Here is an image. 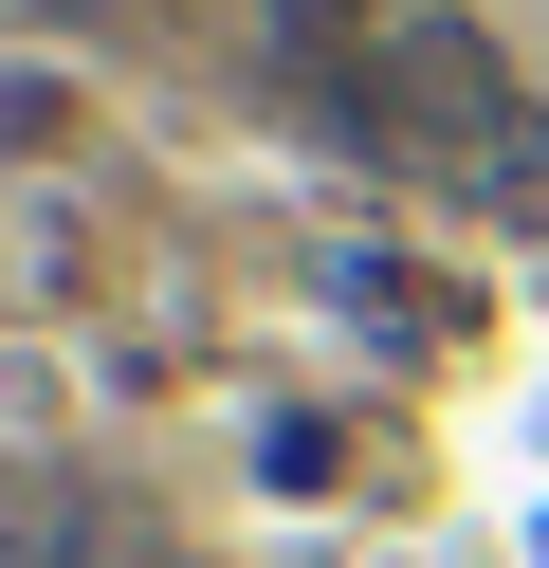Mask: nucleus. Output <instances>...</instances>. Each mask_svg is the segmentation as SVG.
<instances>
[{"label":"nucleus","instance_id":"nucleus-1","mask_svg":"<svg viewBox=\"0 0 549 568\" xmlns=\"http://www.w3.org/2000/svg\"><path fill=\"white\" fill-rule=\"evenodd\" d=\"M348 111H366V148H403L421 184H458L476 221H531V239H549V111L512 92V55L476 38L458 0H439V19H403V38L366 55Z\"/></svg>","mask_w":549,"mask_h":568}]
</instances>
